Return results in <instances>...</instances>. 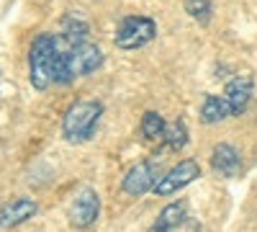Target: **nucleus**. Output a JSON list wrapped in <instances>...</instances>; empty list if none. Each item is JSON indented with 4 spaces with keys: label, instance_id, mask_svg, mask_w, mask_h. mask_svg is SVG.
Masks as SVG:
<instances>
[{
    "label": "nucleus",
    "instance_id": "nucleus-1",
    "mask_svg": "<svg viewBox=\"0 0 257 232\" xmlns=\"http://www.w3.org/2000/svg\"><path fill=\"white\" fill-rule=\"evenodd\" d=\"M100 65H103L100 47L93 44V41H80V44H72L67 52H59L57 70H54V83L67 86V83H72L75 78L93 75Z\"/></svg>",
    "mask_w": 257,
    "mask_h": 232
},
{
    "label": "nucleus",
    "instance_id": "nucleus-2",
    "mask_svg": "<svg viewBox=\"0 0 257 232\" xmlns=\"http://www.w3.org/2000/svg\"><path fill=\"white\" fill-rule=\"evenodd\" d=\"M59 59L57 36L39 34L29 49V80L36 91H47L54 83V70Z\"/></svg>",
    "mask_w": 257,
    "mask_h": 232
},
{
    "label": "nucleus",
    "instance_id": "nucleus-3",
    "mask_svg": "<svg viewBox=\"0 0 257 232\" xmlns=\"http://www.w3.org/2000/svg\"><path fill=\"white\" fill-rule=\"evenodd\" d=\"M103 116L100 101H75L62 119V132L67 142H88L98 126V119Z\"/></svg>",
    "mask_w": 257,
    "mask_h": 232
},
{
    "label": "nucleus",
    "instance_id": "nucleus-4",
    "mask_svg": "<svg viewBox=\"0 0 257 232\" xmlns=\"http://www.w3.org/2000/svg\"><path fill=\"white\" fill-rule=\"evenodd\" d=\"M157 24L147 16H126L116 29V44L121 49H139L155 39Z\"/></svg>",
    "mask_w": 257,
    "mask_h": 232
},
{
    "label": "nucleus",
    "instance_id": "nucleus-5",
    "mask_svg": "<svg viewBox=\"0 0 257 232\" xmlns=\"http://www.w3.org/2000/svg\"><path fill=\"white\" fill-rule=\"evenodd\" d=\"M198 176H201L198 163H196V160H183V163H178L173 171H167V173L157 181L155 194H157V196H173L175 191H180V188H185L188 183H193Z\"/></svg>",
    "mask_w": 257,
    "mask_h": 232
},
{
    "label": "nucleus",
    "instance_id": "nucleus-6",
    "mask_svg": "<svg viewBox=\"0 0 257 232\" xmlns=\"http://www.w3.org/2000/svg\"><path fill=\"white\" fill-rule=\"evenodd\" d=\"M100 214V199L93 188H80L72 206H70V222L80 229L90 227Z\"/></svg>",
    "mask_w": 257,
    "mask_h": 232
},
{
    "label": "nucleus",
    "instance_id": "nucleus-7",
    "mask_svg": "<svg viewBox=\"0 0 257 232\" xmlns=\"http://www.w3.org/2000/svg\"><path fill=\"white\" fill-rule=\"evenodd\" d=\"M157 181H160V178H157V163L142 160V163H137L132 171L126 173V178H123V191L132 194V196H142V194L149 191V188H155Z\"/></svg>",
    "mask_w": 257,
    "mask_h": 232
},
{
    "label": "nucleus",
    "instance_id": "nucleus-8",
    "mask_svg": "<svg viewBox=\"0 0 257 232\" xmlns=\"http://www.w3.org/2000/svg\"><path fill=\"white\" fill-rule=\"evenodd\" d=\"M252 88H254V80L252 75H237L226 83V91L224 98L231 109V116H239L244 114V109L249 106V98H252Z\"/></svg>",
    "mask_w": 257,
    "mask_h": 232
},
{
    "label": "nucleus",
    "instance_id": "nucleus-9",
    "mask_svg": "<svg viewBox=\"0 0 257 232\" xmlns=\"http://www.w3.org/2000/svg\"><path fill=\"white\" fill-rule=\"evenodd\" d=\"M36 201L26 199V196H18L13 201H8L3 209H0V227H18L24 224L26 219H31L36 214Z\"/></svg>",
    "mask_w": 257,
    "mask_h": 232
},
{
    "label": "nucleus",
    "instance_id": "nucleus-10",
    "mask_svg": "<svg viewBox=\"0 0 257 232\" xmlns=\"http://www.w3.org/2000/svg\"><path fill=\"white\" fill-rule=\"evenodd\" d=\"M211 168L219 176H224V178H234L239 173V168H242L239 152L234 150L231 144H216L213 147V155H211Z\"/></svg>",
    "mask_w": 257,
    "mask_h": 232
},
{
    "label": "nucleus",
    "instance_id": "nucleus-11",
    "mask_svg": "<svg viewBox=\"0 0 257 232\" xmlns=\"http://www.w3.org/2000/svg\"><path fill=\"white\" fill-rule=\"evenodd\" d=\"M231 116V109L224 96H206L201 106V121L203 124H219Z\"/></svg>",
    "mask_w": 257,
    "mask_h": 232
},
{
    "label": "nucleus",
    "instance_id": "nucleus-12",
    "mask_svg": "<svg viewBox=\"0 0 257 232\" xmlns=\"http://www.w3.org/2000/svg\"><path fill=\"white\" fill-rule=\"evenodd\" d=\"M185 217V204L183 201H175V204H167L162 212H160V217L155 219V224H152V232H167L173 224H178L180 219Z\"/></svg>",
    "mask_w": 257,
    "mask_h": 232
},
{
    "label": "nucleus",
    "instance_id": "nucleus-13",
    "mask_svg": "<svg viewBox=\"0 0 257 232\" xmlns=\"http://www.w3.org/2000/svg\"><path fill=\"white\" fill-rule=\"evenodd\" d=\"M62 36L70 41V44H80V41H88V24L75 16H67L62 24Z\"/></svg>",
    "mask_w": 257,
    "mask_h": 232
},
{
    "label": "nucleus",
    "instance_id": "nucleus-14",
    "mask_svg": "<svg viewBox=\"0 0 257 232\" xmlns=\"http://www.w3.org/2000/svg\"><path fill=\"white\" fill-rule=\"evenodd\" d=\"M165 119L157 114V111H147L144 116H142V134L147 137V139H160L162 134H165Z\"/></svg>",
    "mask_w": 257,
    "mask_h": 232
},
{
    "label": "nucleus",
    "instance_id": "nucleus-15",
    "mask_svg": "<svg viewBox=\"0 0 257 232\" xmlns=\"http://www.w3.org/2000/svg\"><path fill=\"white\" fill-rule=\"evenodd\" d=\"M165 144L170 147V150H183L185 142H188V132H185V126L183 121H175L173 126H165Z\"/></svg>",
    "mask_w": 257,
    "mask_h": 232
},
{
    "label": "nucleus",
    "instance_id": "nucleus-16",
    "mask_svg": "<svg viewBox=\"0 0 257 232\" xmlns=\"http://www.w3.org/2000/svg\"><path fill=\"white\" fill-rule=\"evenodd\" d=\"M185 11H188L190 18L206 24V21L211 18V0H185Z\"/></svg>",
    "mask_w": 257,
    "mask_h": 232
},
{
    "label": "nucleus",
    "instance_id": "nucleus-17",
    "mask_svg": "<svg viewBox=\"0 0 257 232\" xmlns=\"http://www.w3.org/2000/svg\"><path fill=\"white\" fill-rule=\"evenodd\" d=\"M167 232H201V224H198V219H193V217H183L178 224H173Z\"/></svg>",
    "mask_w": 257,
    "mask_h": 232
}]
</instances>
